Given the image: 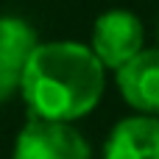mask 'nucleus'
Returning <instances> with one entry per match:
<instances>
[{
  "label": "nucleus",
  "instance_id": "obj_1",
  "mask_svg": "<svg viewBox=\"0 0 159 159\" xmlns=\"http://www.w3.org/2000/svg\"><path fill=\"white\" fill-rule=\"evenodd\" d=\"M106 67L89 45L73 39L39 42L22 70L20 95L31 117L75 123L103 98Z\"/></svg>",
  "mask_w": 159,
  "mask_h": 159
},
{
  "label": "nucleus",
  "instance_id": "obj_2",
  "mask_svg": "<svg viewBox=\"0 0 159 159\" xmlns=\"http://www.w3.org/2000/svg\"><path fill=\"white\" fill-rule=\"evenodd\" d=\"M11 159H92V148L73 123L28 117L17 131Z\"/></svg>",
  "mask_w": 159,
  "mask_h": 159
},
{
  "label": "nucleus",
  "instance_id": "obj_3",
  "mask_svg": "<svg viewBox=\"0 0 159 159\" xmlns=\"http://www.w3.org/2000/svg\"><path fill=\"white\" fill-rule=\"evenodd\" d=\"M89 48L106 70H120L126 61H131L145 48L143 20L137 14L126 11V8L103 11L92 25Z\"/></svg>",
  "mask_w": 159,
  "mask_h": 159
},
{
  "label": "nucleus",
  "instance_id": "obj_4",
  "mask_svg": "<svg viewBox=\"0 0 159 159\" xmlns=\"http://www.w3.org/2000/svg\"><path fill=\"white\" fill-rule=\"evenodd\" d=\"M115 81L134 112L159 117V48H143L131 61L115 70Z\"/></svg>",
  "mask_w": 159,
  "mask_h": 159
},
{
  "label": "nucleus",
  "instance_id": "obj_5",
  "mask_svg": "<svg viewBox=\"0 0 159 159\" xmlns=\"http://www.w3.org/2000/svg\"><path fill=\"white\" fill-rule=\"evenodd\" d=\"M103 159H159V117L137 112L117 120L103 143Z\"/></svg>",
  "mask_w": 159,
  "mask_h": 159
},
{
  "label": "nucleus",
  "instance_id": "obj_6",
  "mask_svg": "<svg viewBox=\"0 0 159 159\" xmlns=\"http://www.w3.org/2000/svg\"><path fill=\"white\" fill-rule=\"evenodd\" d=\"M36 45H39V36L28 20L14 17V14L0 17V67L3 70L22 78V70Z\"/></svg>",
  "mask_w": 159,
  "mask_h": 159
},
{
  "label": "nucleus",
  "instance_id": "obj_7",
  "mask_svg": "<svg viewBox=\"0 0 159 159\" xmlns=\"http://www.w3.org/2000/svg\"><path fill=\"white\" fill-rule=\"evenodd\" d=\"M17 92H20V78H17L14 73H8V70L0 67V103L11 101Z\"/></svg>",
  "mask_w": 159,
  "mask_h": 159
},
{
  "label": "nucleus",
  "instance_id": "obj_8",
  "mask_svg": "<svg viewBox=\"0 0 159 159\" xmlns=\"http://www.w3.org/2000/svg\"><path fill=\"white\" fill-rule=\"evenodd\" d=\"M154 34H157V42H159V14H157V25H154Z\"/></svg>",
  "mask_w": 159,
  "mask_h": 159
}]
</instances>
